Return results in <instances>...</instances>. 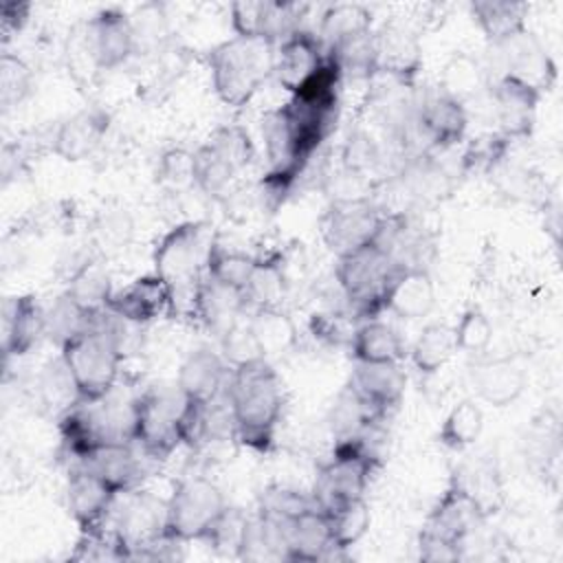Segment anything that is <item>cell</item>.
Segmentation results:
<instances>
[{
    "instance_id": "6da1fadb",
    "label": "cell",
    "mask_w": 563,
    "mask_h": 563,
    "mask_svg": "<svg viewBox=\"0 0 563 563\" xmlns=\"http://www.w3.org/2000/svg\"><path fill=\"white\" fill-rule=\"evenodd\" d=\"M227 396L235 416V438L249 449L266 453L284 407L282 380L273 365L262 358L231 369Z\"/></svg>"
},
{
    "instance_id": "7a4b0ae2",
    "label": "cell",
    "mask_w": 563,
    "mask_h": 563,
    "mask_svg": "<svg viewBox=\"0 0 563 563\" xmlns=\"http://www.w3.org/2000/svg\"><path fill=\"white\" fill-rule=\"evenodd\" d=\"M216 235L209 224L187 220L167 231L154 249V273L172 292V310L194 317V301L207 275V257Z\"/></svg>"
},
{
    "instance_id": "3957f363",
    "label": "cell",
    "mask_w": 563,
    "mask_h": 563,
    "mask_svg": "<svg viewBox=\"0 0 563 563\" xmlns=\"http://www.w3.org/2000/svg\"><path fill=\"white\" fill-rule=\"evenodd\" d=\"M211 84L224 106L242 108L273 77L275 44L262 37H238L207 53Z\"/></svg>"
},
{
    "instance_id": "277c9868",
    "label": "cell",
    "mask_w": 563,
    "mask_h": 563,
    "mask_svg": "<svg viewBox=\"0 0 563 563\" xmlns=\"http://www.w3.org/2000/svg\"><path fill=\"white\" fill-rule=\"evenodd\" d=\"M189 398L178 385H152L134 398V444L152 460H165L183 444L180 424Z\"/></svg>"
},
{
    "instance_id": "5b68a950",
    "label": "cell",
    "mask_w": 563,
    "mask_h": 563,
    "mask_svg": "<svg viewBox=\"0 0 563 563\" xmlns=\"http://www.w3.org/2000/svg\"><path fill=\"white\" fill-rule=\"evenodd\" d=\"M389 255H385L378 246L369 244L354 253L336 257L334 277L350 303L354 317L372 319L380 310H385V297L400 273Z\"/></svg>"
},
{
    "instance_id": "8992f818",
    "label": "cell",
    "mask_w": 563,
    "mask_h": 563,
    "mask_svg": "<svg viewBox=\"0 0 563 563\" xmlns=\"http://www.w3.org/2000/svg\"><path fill=\"white\" fill-rule=\"evenodd\" d=\"M227 506L218 484L200 475L185 477L167 497L165 534L180 543L202 541Z\"/></svg>"
},
{
    "instance_id": "52a82bcc",
    "label": "cell",
    "mask_w": 563,
    "mask_h": 563,
    "mask_svg": "<svg viewBox=\"0 0 563 563\" xmlns=\"http://www.w3.org/2000/svg\"><path fill=\"white\" fill-rule=\"evenodd\" d=\"M376 464L378 460H374L358 440L336 442L332 457L317 471L310 493L314 506L323 512H332L352 499L365 497Z\"/></svg>"
},
{
    "instance_id": "ba28073f",
    "label": "cell",
    "mask_w": 563,
    "mask_h": 563,
    "mask_svg": "<svg viewBox=\"0 0 563 563\" xmlns=\"http://www.w3.org/2000/svg\"><path fill=\"white\" fill-rule=\"evenodd\" d=\"M385 213L365 196L336 198L321 218V238L336 255H347L374 242Z\"/></svg>"
},
{
    "instance_id": "9c48e42d",
    "label": "cell",
    "mask_w": 563,
    "mask_h": 563,
    "mask_svg": "<svg viewBox=\"0 0 563 563\" xmlns=\"http://www.w3.org/2000/svg\"><path fill=\"white\" fill-rule=\"evenodd\" d=\"M77 35L97 70L119 68L136 55L130 15L121 9L97 11L77 29Z\"/></svg>"
},
{
    "instance_id": "30bf717a",
    "label": "cell",
    "mask_w": 563,
    "mask_h": 563,
    "mask_svg": "<svg viewBox=\"0 0 563 563\" xmlns=\"http://www.w3.org/2000/svg\"><path fill=\"white\" fill-rule=\"evenodd\" d=\"M490 46L495 51V66L499 70L495 79L508 75L532 86L541 95L556 81V64L532 31L526 29Z\"/></svg>"
},
{
    "instance_id": "8fae6325",
    "label": "cell",
    "mask_w": 563,
    "mask_h": 563,
    "mask_svg": "<svg viewBox=\"0 0 563 563\" xmlns=\"http://www.w3.org/2000/svg\"><path fill=\"white\" fill-rule=\"evenodd\" d=\"M121 506L114 512V534L123 543L128 559L139 556L152 541L165 534L167 521V499L161 501L150 493L130 490L119 495Z\"/></svg>"
},
{
    "instance_id": "7c38bea8",
    "label": "cell",
    "mask_w": 563,
    "mask_h": 563,
    "mask_svg": "<svg viewBox=\"0 0 563 563\" xmlns=\"http://www.w3.org/2000/svg\"><path fill=\"white\" fill-rule=\"evenodd\" d=\"M484 517L475 501L462 490V486L451 477L446 490L438 499V504L427 515L420 537L453 545L462 552L466 539L473 534L475 526L482 523Z\"/></svg>"
},
{
    "instance_id": "4fadbf2b",
    "label": "cell",
    "mask_w": 563,
    "mask_h": 563,
    "mask_svg": "<svg viewBox=\"0 0 563 563\" xmlns=\"http://www.w3.org/2000/svg\"><path fill=\"white\" fill-rule=\"evenodd\" d=\"M374 75H385L396 84L411 86L422 68V46L418 35L405 24L389 22L372 33Z\"/></svg>"
},
{
    "instance_id": "5bb4252c",
    "label": "cell",
    "mask_w": 563,
    "mask_h": 563,
    "mask_svg": "<svg viewBox=\"0 0 563 563\" xmlns=\"http://www.w3.org/2000/svg\"><path fill=\"white\" fill-rule=\"evenodd\" d=\"M468 119L462 103L449 99L438 88L413 99V130L429 147L444 150L462 141Z\"/></svg>"
},
{
    "instance_id": "9a60e30c",
    "label": "cell",
    "mask_w": 563,
    "mask_h": 563,
    "mask_svg": "<svg viewBox=\"0 0 563 563\" xmlns=\"http://www.w3.org/2000/svg\"><path fill=\"white\" fill-rule=\"evenodd\" d=\"M325 48L314 31L299 29L275 46L273 77L277 84L295 95L325 62Z\"/></svg>"
},
{
    "instance_id": "2e32d148",
    "label": "cell",
    "mask_w": 563,
    "mask_h": 563,
    "mask_svg": "<svg viewBox=\"0 0 563 563\" xmlns=\"http://www.w3.org/2000/svg\"><path fill=\"white\" fill-rule=\"evenodd\" d=\"M490 90L499 132L510 141L530 136L537 123V106L541 92L508 75L493 79Z\"/></svg>"
},
{
    "instance_id": "e0dca14e",
    "label": "cell",
    "mask_w": 563,
    "mask_h": 563,
    "mask_svg": "<svg viewBox=\"0 0 563 563\" xmlns=\"http://www.w3.org/2000/svg\"><path fill=\"white\" fill-rule=\"evenodd\" d=\"M106 308L134 325H145L172 310V292L167 284L152 273L136 277L121 290H114Z\"/></svg>"
},
{
    "instance_id": "ac0fdd59",
    "label": "cell",
    "mask_w": 563,
    "mask_h": 563,
    "mask_svg": "<svg viewBox=\"0 0 563 563\" xmlns=\"http://www.w3.org/2000/svg\"><path fill=\"white\" fill-rule=\"evenodd\" d=\"M134 442H108L77 460L86 471L99 477L117 495L136 490L143 479L141 455Z\"/></svg>"
},
{
    "instance_id": "d6986e66",
    "label": "cell",
    "mask_w": 563,
    "mask_h": 563,
    "mask_svg": "<svg viewBox=\"0 0 563 563\" xmlns=\"http://www.w3.org/2000/svg\"><path fill=\"white\" fill-rule=\"evenodd\" d=\"M117 493L106 486L99 477L77 464L68 475L66 504L81 532H95L106 526Z\"/></svg>"
},
{
    "instance_id": "ffe728a7",
    "label": "cell",
    "mask_w": 563,
    "mask_h": 563,
    "mask_svg": "<svg viewBox=\"0 0 563 563\" xmlns=\"http://www.w3.org/2000/svg\"><path fill=\"white\" fill-rule=\"evenodd\" d=\"M282 526L288 561H330L336 556V552H345L334 545L330 519L317 506L303 510Z\"/></svg>"
},
{
    "instance_id": "44dd1931",
    "label": "cell",
    "mask_w": 563,
    "mask_h": 563,
    "mask_svg": "<svg viewBox=\"0 0 563 563\" xmlns=\"http://www.w3.org/2000/svg\"><path fill=\"white\" fill-rule=\"evenodd\" d=\"M110 117L101 108H84L59 123L53 134V152L68 161L77 163L92 156L106 139Z\"/></svg>"
},
{
    "instance_id": "7402d4cb",
    "label": "cell",
    "mask_w": 563,
    "mask_h": 563,
    "mask_svg": "<svg viewBox=\"0 0 563 563\" xmlns=\"http://www.w3.org/2000/svg\"><path fill=\"white\" fill-rule=\"evenodd\" d=\"M44 336V308L33 295L7 297L2 303V352L4 356L29 354Z\"/></svg>"
},
{
    "instance_id": "603a6c76",
    "label": "cell",
    "mask_w": 563,
    "mask_h": 563,
    "mask_svg": "<svg viewBox=\"0 0 563 563\" xmlns=\"http://www.w3.org/2000/svg\"><path fill=\"white\" fill-rule=\"evenodd\" d=\"M367 405H372L380 416L387 418L391 409L398 407L405 394L407 376L400 363H358L347 383Z\"/></svg>"
},
{
    "instance_id": "cb8c5ba5",
    "label": "cell",
    "mask_w": 563,
    "mask_h": 563,
    "mask_svg": "<svg viewBox=\"0 0 563 563\" xmlns=\"http://www.w3.org/2000/svg\"><path fill=\"white\" fill-rule=\"evenodd\" d=\"M229 369L231 367L222 354L211 350H196L183 361L176 385L191 402L207 405L224 391L229 383Z\"/></svg>"
},
{
    "instance_id": "d4e9b609",
    "label": "cell",
    "mask_w": 563,
    "mask_h": 563,
    "mask_svg": "<svg viewBox=\"0 0 563 563\" xmlns=\"http://www.w3.org/2000/svg\"><path fill=\"white\" fill-rule=\"evenodd\" d=\"M246 297L242 290L224 286L205 275L198 286L196 301H194V317L213 334L222 336L233 323L242 319L246 308Z\"/></svg>"
},
{
    "instance_id": "484cf974",
    "label": "cell",
    "mask_w": 563,
    "mask_h": 563,
    "mask_svg": "<svg viewBox=\"0 0 563 563\" xmlns=\"http://www.w3.org/2000/svg\"><path fill=\"white\" fill-rule=\"evenodd\" d=\"M471 383L484 402L508 407L523 394L526 372L510 358H488L471 365Z\"/></svg>"
},
{
    "instance_id": "4316f807",
    "label": "cell",
    "mask_w": 563,
    "mask_h": 563,
    "mask_svg": "<svg viewBox=\"0 0 563 563\" xmlns=\"http://www.w3.org/2000/svg\"><path fill=\"white\" fill-rule=\"evenodd\" d=\"M435 303L433 279L427 268L400 271L385 297V310L400 319H422Z\"/></svg>"
},
{
    "instance_id": "83f0119b",
    "label": "cell",
    "mask_w": 563,
    "mask_h": 563,
    "mask_svg": "<svg viewBox=\"0 0 563 563\" xmlns=\"http://www.w3.org/2000/svg\"><path fill=\"white\" fill-rule=\"evenodd\" d=\"M350 350L358 363H400L407 354L400 332L376 319H367L354 328Z\"/></svg>"
},
{
    "instance_id": "f1b7e54d",
    "label": "cell",
    "mask_w": 563,
    "mask_h": 563,
    "mask_svg": "<svg viewBox=\"0 0 563 563\" xmlns=\"http://www.w3.org/2000/svg\"><path fill=\"white\" fill-rule=\"evenodd\" d=\"M528 4L521 0H475L471 2V15L490 44H499L521 31H526Z\"/></svg>"
},
{
    "instance_id": "f546056e",
    "label": "cell",
    "mask_w": 563,
    "mask_h": 563,
    "mask_svg": "<svg viewBox=\"0 0 563 563\" xmlns=\"http://www.w3.org/2000/svg\"><path fill=\"white\" fill-rule=\"evenodd\" d=\"M385 416H380L372 405H367L350 385L336 396L334 405L328 413V424L336 442H347L363 435L367 429L380 424Z\"/></svg>"
},
{
    "instance_id": "4dcf8cb0",
    "label": "cell",
    "mask_w": 563,
    "mask_h": 563,
    "mask_svg": "<svg viewBox=\"0 0 563 563\" xmlns=\"http://www.w3.org/2000/svg\"><path fill=\"white\" fill-rule=\"evenodd\" d=\"M372 31V13L356 2L330 4L319 20V40L325 51Z\"/></svg>"
},
{
    "instance_id": "1f68e13d",
    "label": "cell",
    "mask_w": 563,
    "mask_h": 563,
    "mask_svg": "<svg viewBox=\"0 0 563 563\" xmlns=\"http://www.w3.org/2000/svg\"><path fill=\"white\" fill-rule=\"evenodd\" d=\"M249 325L257 339L264 358L282 356L297 343V325L282 306L277 308H253Z\"/></svg>"
},
{
    "instance_id": "d6a6232c",
    "label": "cell",
    "mask_w": 563,
    "mask_h": 563,
    "mask_svg": "<svg viewBox=\"0 0 563 563\" xmlns=\"http://www.w3.org/2000/svg\"><path fill=\"white\" fill-rule=\"evenodd\" d=\"M238 559H242V561H288L284 526L260 515V512L255 517H249L240 548H238Z\"/></svg>"
},
{
    "instance_id": "836d02e7",
    "label": "cell",
    "mask_w": 563,
    "mask_h": 563,
    "mask_svg": "<svg viewBox=\"0 0 563 563\" xmlns=\"http://www.w3.org/2000/svg\"><path fill=\"white\" fill-rule=\"evenodd\" d=\"M288 292V277L279 257H257L244 288L251 308H277Z\"/></svg>"
},
{
    "instance_id": "e575fe53",
    "label": "cell",
    "mask_w": 563,
    "mask_h": 563,
    "mask_svg": "<svg viewBox=\"0 0 563 563\" xmlns=\"http://www.w3.org/2000/svg\"><path fill=\"white\" fill-rule=\"evenodd\" d=\"M92 319L95 314L86 312L66 292H62L48 308H44V336L62 350L90 330Z\"/></svg>"
},
{
    "instance_id": "d590c367",
    "label": "cell",
    "mask_w": 563,
    "mask_h": 563,
    "mask_svg": "<svg viewBox=\"0 0 563 563\" xmlns=\"http://www.w3.org/2000/svg\"><path fill=\"white\" fill-rule=\"evenodd\" d=\"M455 330L446 323H429L411 345V363L420 374H438L455 354Z\"/></svg>"
},
{
    "instance_id": "8d00e7d4",
    "label": "cell",
    "mask_w": 563,
    "mask_h": 563,
    "mask_svg": "<svg viewBox=\"0 0 563 563\" xmlns=\"http://www.w3.org/2000/svg\"><path fill=\"white\" fill-rule=\"evenodd\" d=\"M484 81H486L484 66L468 53H455L442 66L438 90L464 106L471 97L479 92Z\"/></svg>"
},
{
    "instance_id": "74e56055",
    "label": "cell",
    "mask_w": 563,
    "mask_h": 563,
    "mask_svg": "<svg viewBox=\"0 0 563 563\" xmlns=\"http://www.w3.org/2000/svg\"><path fill=\"white\" fill-rule=\"evenodd\" d=\"M64 292L86 312L97 314L106 310L108 299L114 290H112L108 271L101 266V262L92 257L68 279V286Z\"/></svg>"
},
{
    "instance_id": "f35d334b",
    "label": "cell",
    "mask_w": 563,
    "mask_h": 563,
    "mask_svg": "<svg viewBox=\"0 0 563 563\" xmlns=\"http://www.w3.org/2000/svg\"><path fill=\"white\" fill-rule=\"evenodd\" d=\"M451 477L475 501V506L479 508L484 519L495 515L501 508V504H504L501 482H499V475L493 464L479 462L475 466H460Z\"/></svg>"
},
{
    "instance_id": "ab89813d",
    "label": "cell",
    "mask_w": 563,
    "mask_h": 563,
    "mask_svg": "<svg viewBox=\"0 0 563 563\" xmlns=\"http://www.w3.org/2000/svg\"><path fill=\"white\" fill-rule=\"evenodd\" d=\"M136 55L163 51L169 40V18L163 4L145 2L130 13Z\"/></svg>"
},
{
    "instance_id": "60d3db41",
    "label": "cell",
    "mask_w": 563,
    "mask_h": 563,
    "mask_svg": "<svg viewBox=\"0 0 563 563\" xmlns=\"http://www.w3.org/2000/svg\"><path fill=\"white\" fill-rule=\"evenodd\" d=\"M37 391H40L42 405L46 409L57 411L59 416L81 400L75 378L68 369L66 361L62 358V354L42 369L40 380H37Z\"/></svg>"
},
{
    "instance_id": "b9f144b4",
    "label": "cell",
    "mask_w": 563,
    "mask_h": 563,
    "mask_svg": "<svg viewBox=\"0 0 563 563\" xmlns=\"http://www.w3.org/2000/svg\"><path fill=\"white\" fill-rule=\"evenodd\" d=\"M484 429V413L473 400H460L444 418L438 440L442 446L462 451L471 446Z\"/></svg>"
},
{
    "instance_id": "7bdbcfd3",
    "label": "cell",
    "mask_w": 563,
    "mask_h": 563,
    "mask_svg": "<svg viewBox=\"0 0 563 563\" xmlns=\"http://www.w3.org/2000/svg\"><path fill=\"white\" fill-rule=\"evenodd\" d=\"M255 260L257 257L246 255L244 251L224 246L216 238L213 244H211L209 257H207V277H211V279L220 282L224 286H231V288H238V290L244 292L246 282L251 277V271L255 266Z\"/></svg>"
},
{
    "instance_id": "ee69618b",
    "label": "cell",
    "mask_w": 563,
    "mask_h": 563,
    "mask_svg": "<svg viewBox=\"0 0 563 563\" xmlns=\"http://www.w3.org/2000/svg\"><path fill=\"white\" fill-rule=\"evenodd\" d=\"M325 515L330 519L332 541L341 550L356 545L365 537V532L369 530V523H372V512H369L365 497L352 499Z\"/></svg>"
},
{
    "instance_id": "f6af8a7d",
    "label": "cell",
    "mask_w": 563,
    "mask_h": 563,
    "mask_svg": "<svg viewBox=\"0 0 563 563\" xmlns=\"http://www.w3.org/2000/svg\"><path fill=\"white\" fill-rule=\"evenodd\" d=\"M33 88V70L18 55L2 53L0 57V106L11 110L22 103Z\"/></svg>"
},
{
    "instance_id": "bcb514c9",
    "label": "cell",
    "mask_w": 563,
    "mask_h": 563,
    "mask_svg": "<svg viewBox=\"0 0 563 563\" xmlns=\"http://www.w3.org/2000/svg\"><path fill=\"white\" fill-rule=\"evenodd\" d=\"M205 143H209L238 174L246 169L255 156L251 134L242 125H220Z\"/></svg>"
},
{
    "instance_id": "7dc6e473",
    "label": "cell",
    "mask_w": 563,
    "mask_h": 563,
    "mask_svg": "<svg viewBox=\"0 0 563 563\" xmlns=\"http://www.w3.org/2000/svg\"><path fill=\"white\" fill-rule=\"evenodd\" d=\"M312 506V497L303 495L301 490L288 486H268L260 497L257 512L277 523H286Z\"/></svg>"
},
{
    "instance_id": "c3c4849f",
    "label": "cell",
    "mask_w": 563,
    "mask_h": 563,
    "mask_svg": "<svg viewBox=\"0 0 563 563\" xmlns=\"http://www.w3.org/2000/svg\"><path fill=\"white\" fill-rule=\"evenodd\" d=\"M220 354L227 361V365L231 369L242 367V365H251L255 361H262L264 354L257 345V339L249 325V321H238L233 323L222 336H220Z\"/></svg>"
},
{
    "instance_id": "681fc988",
    "label": "cell",
    "mask_w": 563,
    "mask_h": 563,
    "mask_svg": "<svg viewBox=\"0 0 563 563\" xmlns=\"http://www.w3.org/2000/svg\"><path fill=\"white\" fill-rule=\"evenodd\" d=\"M405 176L409 178L411 191L420 198H440L449 191V176L438 163L431 161L427 152L416 156V161L407 167Z\"/></svg>"
},
{
    "instance_id": "f907efd6",
    "label": "cell",
    "mask_w": 563,
    "mask_h": 563,
    "mask_svg": "<svg viewBox=\"0 0 563 563\" xmlns=\"http://www.w3.org/2000/svg\"><path fill=\"white\" fill-rule=\"evenodd\" d=\"M455 330V345L466 354H482L493 341V323L479 308H468Z\"/></svg>"
},
{
    "instance_id": "816d5d0a",
    "label": "cell",
    "mask_w": 563,
    "mask_h": 563,
    "mask_svg": "<svg viewBox=\"0 0 563 563\" xmlns=\"http://www.w3.org/2000/svg\"><path fill=\"white\" fill-rule=\"evenodd\" d=\"M158 180L169 187V189H191L196 187V172H194V152L183 150V147H174L167 150L161 161H158V169H156Z\"/></svg>"
},
{
    "instance_id": "f5cc1de1",
    "label": "cell",
    "mask_w": 563,
    "mask_h": 563,
    "mask_svg": "<svg viewBox=\"0 0 563 563\" xmlns=\"http://www.w3.org/2000/svg\"><path fill=\"white\" fill-rule=\"evenodd\" d=\"M249 515L242 512L240 508H231L227 506L224 512L220 515V519L213 523V528L209 530V534L202 539L207 541L213 550L222 552V554H233L238 556V548L244 534V526H246Z\"/></svg>"
},
{
    "instance_id": "db71d44e",
    "label": "cell",
    "mask_w": 563,
    "mask_h": 563,
    "mask_svg": "<svg viewBox=\"0 0 563 563\" xmlns=\"http://www.w3.org/2000/svg\"><path fill=\"white\" fill-rule=\"evenodd\" d=\"M97 244L103 251H119L130 242L132 235V220L123 211H108L101 213L95 224Z\"/></svg>"
},
{
    "instance_id": "11a10c76",
    "label": "cell",
    "mask_w": 563,
    "mask_h": 563,
    "mask_svg": "<svg viewBox=\"0 0 563 563\" xmlns=\"http://www.w3.org/2000/svg\"><path fill=\"white\" fill-rule=\"evenodd\" d=\"M229 11H231V29L238 37L264 35V0H238V2H231Z\"/></svg>"
},
{
    "instance_id": "9f6ffc18",
    "label": "cell",
    "mask_w": 563,
    "mask_h": 563,
    "mask_svg": "<svg viewBox=\"0 0 563 563\" xmlns=\"http://www.w3.org/2000/svg\"><path fill=\"white\" fill-rule=\"evenodd\" d=\"M508 141L501 132L475 139L464 152V169H490L506 154Z\"/></svg>"
},
{
    "instance_id": "6f0895ef",
    "label": "cell",
    "mask_w": 563,
    "mask_h": 563,
    "mask_svg": "<svg viewBox=\"0 0 563 563\" xmlns=\"http://www.w3.org/2000/svg\"><path fill=\"white\" fill-rule=\"evenodd\" d=\"M378 161V147L365 132L350 134L343 147V165L350 174H363Z\"/></svg>"
},
{
    "instance_id": "680465c9",
    "label": "cell",
    "mask_w": 563,
    "mask_h": 563,
    "mask_svg": "<svg viewBox=\"0 0 563 563\" xmlns=\"http://www.w3.org/2000/svg\"><path fill=\"white\" fill-rule=\"evenodd\" d=\"M31 18V4L29 2H4L0 7V35L2 42H9L13 35H18Z\"/></svg>"
},
{
    "instance_id": "91938a15",
    "label": "cell",
    "mask_w": 563,
    "mask_h": 563,
    "mask_svg": "<svg viewBox=\"0 0 563 563\" xmlns=\"http://www.w3.org/2000/svg\"><path fill=\"white\" fill-rule=\"evenodd\" d=\"M418 556L429 563H442V561H457L462 559V552L453 545L431 541V539H418Z\"/></svg>"
}]
</instances>
